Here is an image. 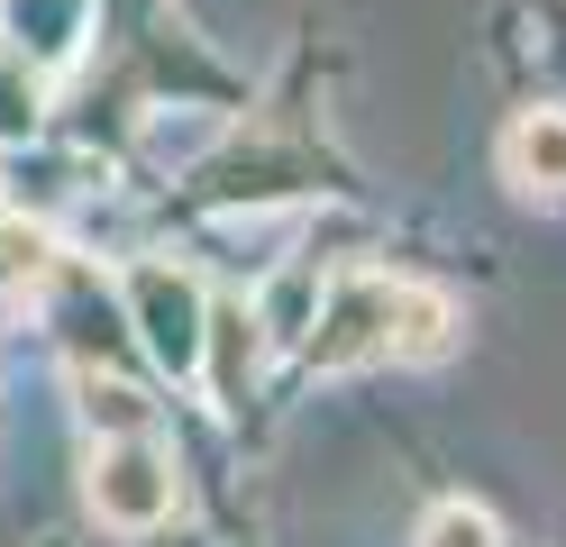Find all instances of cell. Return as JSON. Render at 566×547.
I'll return each mask as SVG.
<instances>
[{
  "label": "cell",
  "mask_w": 566,
  "mask_h": 547,
  "mask_svg": "<svg viewBox=\"0 0 566 547\" xmlns=\"http://www.w3.org/2000/svg\"><path fill=\"white\" fill-rule=\"evenodd\" d=\"M119 292H128V328H137V347H147L156 375L201 383V319H210L201 283L184 265H165V255H137V265L119 274Z\"/></svg>",
  "instance_id": "1"
},
{
  "label": "cell",
  "mask_w": 566,
  "mask_h": 547,
  "mask_svg": "<svg viewBox=\"0 0 566 547\" xmlns=\"http://www.w3.org/2000/svg\"><path fill=\"white\" fill-rule=\"evenodd\" d=\"M394 311H402V283L394 274H338L321 292V311H311L302 328V356L321 365V375H347V365H375V356H394Z\"/></svg>",
  "instance_id": "2"
},
{
  "label": "cell",
  "mask_w": 566,
  "mask_h": 547,
  "mask_svg": "<svg viewBox=\"0 0 566 547\" xmlns=\"http://www.w3.org/2000/svg\"><path fill=\"white\" fill-rule=\"evenodd\" d=\"M83 493H92V511H101L111 529H165V520H174V502H184V484H174V456L156 448L147 429L101 438V448H92V474H83Z\"/></svg>",
  "instance_id": "3"
},
{
  "label": "cell",
  "mask_w": 566,
  "mask_h": 547,
  "mask_svg": "<svg viewBox=\"0 0 566 547\" xmlns=\"http://www.w3.org/2000/svg\"><path fill=\"white\" fill-rule=\"evenodd\" d=\"M256 365H265V319H256V302H220V311L201 319V383L220 392V401H247Z\"/></svg>",
  "instance_id": "4"
},
{
  "label": "cell",
  "mask_w": 566,
  "mask_h": 547,
  "mask_svg": "<svg viewBox=\"0 0 566 547\" xmlns=\"http://www.w3.org/2000/svg\"><path fill=\"white\" fill-rule=\"evenodd\" d=\"M503 173L521 182V192H566V109H521V119L503 128Z\"/></svg>",
  "instance_id": "5"
},
{
  "label": "cell",
  "mask_w": 566,
  "mask_h": 547,
  "mask_svg": "<svg viewBox=\"0 0 566 547\" xmlns=\"http://www.w3.org/2000/svg\"><path fill=\"white\" fill-rule=\"evenodd\" d=\"M46 274H55V238H46V219H0V328H10L28 302L46 292Z\"/></svg>",
  "instance_id": "6"
},
{
  "label": "cell",
  "mask_w": 566,
  "mask_h": 547,
  "mask_svg": "<svg viewBox=\"0 0 566 547\" xmlns=\"http://www.w3.org/2000/svg\"><path fill=\"white\" fill-rule=\"evenodd\" d=\"M448 347H457V302H448V292H430V283H402L394 356H402V365H430V356H448Z\"/></svg>",
  "instance_id": "7"
},
{
  "label": "cell",
  "mask_w": 566,
  "mask_h": 547,
  "mask_svg": "<svg viewBox=\"0 0 566 547\" xmlns=\"http://www.w3.org/2000/svg\"><path fill=\"white\" fill-rule=\"evenodd\" d=\"M74 392H83V420H92L101 438H128V429H147V401H137L128 383H101L92 365H83V375H74Z\"/></svg>",
  "instance_id": "8"
},
{
  "label": "cell",
  "mask_w": 566,
  "mask_h": 547,
  "mask_svg": "<svg viewBox=\"0 0 566 547\" xmlns=\"http://www.w3.org/2000/svg\"><path fill=\"white\" fill-rule=\"evenodd\" d=\"M420 547H503V529H493V511H475V502H439L430 520H420Z\"/></svg>",
  "instance_id": "9"
},
{
  "label": "cell",
  "mask_w": 566,
  "mask_h": 547,
  "mask_svg": "<svg viewBox=\"0 0 566 547\" xmlns=\"http://www.w3.org/2000/svg\"><path fill=\"white\" fill-rule=\"evenodd\" d=\"M302 311H311V274L293 265V274H274V283H265V302H256V319H265V338H302V328H311Z\"/></svg>",
  "instance_id": "10"
}]
</instances>
